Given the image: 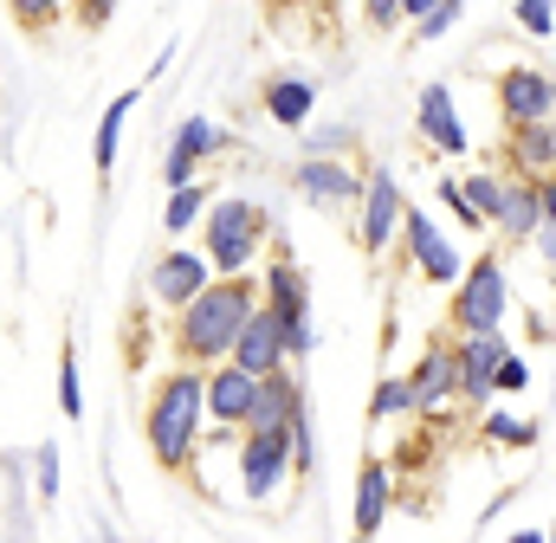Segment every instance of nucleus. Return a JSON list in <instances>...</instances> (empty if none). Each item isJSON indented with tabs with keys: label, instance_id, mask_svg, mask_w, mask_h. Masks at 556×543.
Returning <instances> with one entry per match:
<instances>
[{
	"label": "nucleus",
	"instance_id": "nucleus-8",
	"mask_svg": "<svg viewBox=\"0 0 556 543\" xmlns=\"http://www.w3.org/2000/svg\"><path fill=\"white\" fill-rule=\"evenodd\" d=\"M498 111H505V124H551L556 78L538 65H505L498 72Z\"/></svg>",
	"mask_w": 556,
	"mask_h": 543
},
{
	"label": "nucleus",
	"instance_id": "nucleus-26",
	"mask_svg": "<svg viewBox=\"0 0 556 543\" xmlns=\"http://www.w3.org/2000/svg\"><path fill=\"white\" fill-rule=\"evenodd\" d=\"M7 7H13V26H20V33H52L72 0H7Z\"/></svg>",
	"mask_w": 556,
	"mask_h": 543
},
{
	"label": "nucleus",
	"instance_id": "nucleus-21",
	"mask_svg": "<svg viewBox=\"0 0 556 543\" xmlns=\"http://www.w3.org/2000/svg\"><path fill=\"white\" fill-rule=\"evenodd\" d=\"M382 525H389V466L363 459V479H356V538H376Z\"/></svg>",
	"mask_w": 556,
	"mask_h": 543
},
{
	"label": "nucleus",
	"instance_id": "nucleus-28",
	"mask_svg": "<svg viewBox=\"0 0 556 543\" xmlns=\"http://www.w3.org/2000/svg\"><path fill=\"white\" fill-rule=\"evenodd\" d=\"M485 440H492V446H531V440H538V427H531V420H518V414H485Z\"/></svg>",
	"mask_w": 556,
	"mask_h": 543
},
{
	"label": "nucleus",
	"instance_id": "nucleus-19",
	"mask_svg": "<svg viewBox=\"0 0 556 543\" xmlns=\"http://www.w3.org/2000/svg\"><path fill=\"white\" fill-rule=\"evenodd\" d=\"M415 124L440 155H466V130H459V111H453V91H446V85H427V91H420Z\"/></svg>",
	"mask_w": 556,
	"mask_h": 543
},
{
	"label": "nucleus",
	"instance_id": "nucleus-14",
	"mask_svg": "<svg viewBox=\"0 0 556 543\" xmlns=\"http://www.w3.org/2000/svg\"><path fill=\"white\" fill-rule=\"evenodd\" d=\"M253 389H260V376H247V369H207V427H220V433H240L247 427V407H253Z\"/></svg>",
	"mask_w": 556,
	"mask_h": 543
},
{
	"label": "nucleus",
	"instance_id": "nucleus-12",
	"mask_svg": "<svg viewBox=\"0 0 556 543\" xmlns=\"http://www.w3.org/2000/svg\"><path fill=\"white\" fill-rule=\"evenodd\" d=\"M214 278V266H207V253H188V247H168L155 266H149V291H155V304L162 311H181L201 285Z\"/></svg>",
	"mask_w": 556,
	"mask_h": 543
},
{
	"label": "nucleus",
	"instance_id": "nucleus-44",
	"mask_svg": "<svg viewBox=\"0 0 556 543\" xmlns=\"http://www.w3.org/2000/svg\"><path fill=\"white\" fill-rule=\"evenodd\" d=\"M551 543H556V525H551Z\"/></svg>",
	"mask_w": 556,
	"mask_h": 543
},
{
	"label": "nucleus",
	"instance_id": "nucleus-22",
	"mask_svg": "<svg viewBox=\"0 0 556 543\" xmlns=\"http://www.w3.org/2000/svg\"><path fill=\"white\" fill-rule=\"evenodd\" d=\"M260 104H266V117H273V124H285V130H298V124H311L317 85H311V78H273V85L260 91Z\"/></svg>",
	"mask_w": 556,
	"mask_h": 543
},
{
	"label": "nucleus",
	"instance_id": "nucleus-29",
	"mask_svg": "<svg viewBox=\"0 0 556 543\" xmlns=\"http://www.w3.org/2000/svg\"><path fill=\"white\" fill-rule=\"evenodd\" d=\"M59 407H65L72 420L85 414V376H78V356H72V350L59 356Z\"/></svg>",
	"mask_w": 556,
	"mask_h": 543
},
{
	"label": "nucleus",
	"instance_id": "nucleus-31",
	"mask_svg": "<svg viewBox=\"0 0 556 543\" xmlns=\"http://www.w3.org/2000/svg\"><path fill=\"white\" fill-rule=\"evenodd\" d=\"M440 207H446V214H453V220H459V227H472V233H479V227H485V220H479V214H472V201H466V188H459V181H453V175H440Z\"/></svg>",
	"mask_w": 556,
	"mask_h": 543
},
{
	"label": "nucleus",
	"instance_id": "nucleus-34",
	"mask_svg": "<svg viewBox=\"0 0 556 543\" xmlns=\"http://www.w3.org/2000/svg\"><path fill=\"white\" fill-rule=\"evenodd\" d=\"M459 13H466V0H440L427 20H415V39H440L446 26H459Z\"/></svg>",
	"mask_w": 556,
	"mask_h": 543
},
{
	"label": "nucleus",
	"instance_id": "nucleus-27",
	"mask_svg": "<svg viewBox=\"0 0 556 543\" xmlns=\"http://www.w3.org/2000/svg\"><path fill=\"white\" fill-rule=\"evenodd\" d=\"M459 188H466V201H472V214H479V220L492 227V214H498V194H505V181H498L492 168H479V175H466Z\"/></svg>",
	"mask_w": 556,
	"mask_h": 543
},
{
	"label": "nucleus",
	"instance_id": "nucleus-7",
	"mask_svg": "<svg viewBox=\"0 0 556 543\" xmlns=\"http://www.w3.org/2000/svg\"><path fill=\"white\" fill-rule=\"evenodd\" d=\"M227 363L247 369V376H273V369H285V363H291V356H285V311H273V304L260 298V304L247 311V324H240Z\"/></svg>",
	"mask_w": 556,
	"mask_h": 543
},
{
	"label": "nucleus",
	"instance_id": "nucleus-36",
	"mask_svg": "<svg viewBox=\"0 0 556 543\" xmlns=\"http://www.w3.org/2000/svg\"><path fill=\"white\" fill-rule=\"evenodd\" d=\"M363 20H369L376 33H395V20H402V0H363Z\"/></svg>",
	"mask_w": 556,
	"mask_h": 543
},
{
	"label": "nucleus",
	"instance_id": "nucleus-15",
	"mask_svg": "<svg viewBox=\"0 0 556 543\" xmlns=\"http://www.w3.org/2000/svg\"><path fill=\"white\" fill-rule=\"evenodd\" d=\"M492 220H498V240H505V247H525V240L544 227V188L525 181V175H511L505 194H498V214H492Z\"/></svg>",
	"mask_w": 556,
	"mask_h": 543
},
{
	"label": "nucleus",
	"instance_id": "nucleus-30",
	"mask_svg": "<svg viewBox=\"0 0 556 543\" xmlns=\"http://www.w3.org/2000/svg\"><path fill=\"white\" fill-rule=\"evenodd\" d=\"M317 466V440H311V407L291 414V472H311Z\"/></svg>",
	"mask_w": 556,
	"mask_h": 543
},
{
	"label": "nucleus",
	"instance_id": "nucleus-37",
	"mask_svg": "<svg viewBox=\"0 0 556 543\" xmlns=\"http://www.w3.org/2000/svg\"><path fill=\"white\" fill-rule=\"evenodd\" d=\"M525 382H531V369L518 356H498V389H525Z\"/></svg>",
	"mask_w": 556,
	"mask_h": 543
},
{
	"label": "nucleus",
	"instance_id": "nucleus-23",
	"mask_svg": "<svg viewBox=\"0 0 556 543\" xmlns=\"http://www.w3.org/2000/svg\"><path fill=\"white\" fill-rule=\"evenodd\" d=\"M130 111H137V91L111 98V111H104V124H98V142H91V168H98V175H111V168H117V142H124Z\"/></svg>",
	"mask_w": 556,
	"mask_h": 543
},
{
	"label": "nucleus",
	"instance_id": "nucleus-9",
	"mask_svg": "<svg viewBox=\"0 0 556 543\" xmlns=\"http://www.w3.org/2000/svg\"><path fill=\"white\" fill-rule=\"evenodd\" d=\"M291 194H304L311 207H356L363 201V175L350 162H330V155H304L291 168Z\"/></svg>",
	"mask_w": 556,
	"mask_h": 543
},
{
	"label": "nucleus",
	"instance_id": "nucleus-43",
	"mask_svg": "<svg viewBox=\"0 0 556 543\" xmlns=\"http://www.w3.org/2000/svg\"><path fill=\"white\" fill-rule=\"evenodd\" d=\"M356 543H376V538H356Z\"/></svg>",
	"mask_w": 556,
	"mask_h": 543
},
{
	"label": "nucleus",
	"instance_id": "nucleus-16",
	"mask_svg": "<svg viewBox=\"0 0 556 543\" xmlns=\"http://www.w3.org/2000/svg\"><path fill=\"white\" fill-rule=\"evenodd\" d=\"M278 260L266 266V278H260V291H266V304L273 311H285V317H311V285H304V266H298V253L285 247V240H273Z\"/></svg>",
	"mask_w": 556,
	"mask_h": 543
},
{
	"label": "nucleus",
	"instance_id": "nucleus-39",
	"mask_svg": "<svg viewBox=\"0 0 556 543\" xmlns=\"http://www.w3.org/2000/svg\"><path fill=\"white\" fill-rule=\"evenodd\" d=\"M531 240H538V253H544V260H551V266H556V227H551V220H544V227H538Z\"/></svg>",
	"mask_w": 556,
	"mask_h": 543
},
{
	"label": "nucleus",
	"instance_id": "nucleus-6",
	"mask_svg": "<svg viewBox=\"0 0 556 543\" xmlns=\"http://www.w3.org/2000/svg\"><path fill=\"white\" fill-rule=\"evenodd\" d=\"M402 214H408V201H402V188H395V168H369V175H363V201H356V247L376 260V253L395 240Z\"/></svg>",
	"mask_w": 556,
	"mask_h": 543
},
{
	"label": "nucleus",
	"instance_id": "nucleus-1",
	"mask_svg": "<svg viewBox=\"0 0 556 543\" xmlns=\"http://www.w3.org/2000/svg\"><path fill=\"white\" fill-rule=\"evenodd\" d=\"M253 304H260L253 272H240V278H207V285L175 311V356L194 363V369L227 363V350H233V337H240V324H247Z\"/></svg>",
	"mask_w": 556,
	"mask_h": 543
},
{
	"label": "nucleus",
	"instance_id": "nucleus-17",
	"mask_svg": "<svg viewBox=\"0 0 556 543\" xmlns=\"http://www.w3.org/2000/svg\"><path fill=\"white\" fill-rule=\"evenodd\" d=\"M304 407V389H298V376L291 369H273V376H260V389H253V407H247V427H291V414ZM240 427V433H247Z\"/></svg>",
	"mask_w": 556,
	"mask_h": 543
},
{
	"label": "nucleus",
	"instance_id": "nucleus-33",
	"mask_svg": "<svg viewBox=\"0 0 556 543\" xmlns=\"http://www.w3.org/2000/svg\"><path fill=\"white\" fill-rule=\"evenodd\" d=\"M72 20H78V33H104L117 20V0H72Z\"/></svg>",
	"mask_w": 556,
	"mask_h": 543
},
{
	"label": "nucleus",
	"instance_id": "nucleus-20",
	"mask_svg": "<svg viewBox=\"0 0 556 543\" xmlns=\"http://www.w3.org/2000/svg\"><path fill=\"white\" fill-rule=\"evenodd\" d=\"M453 382H459V369H453V343H446V350H427L415 369H408L415 414H433V407H446V402H453Z\"/></svg>",
	"mask_w": 556,
	"mask_h": 543
},
{
	"label": "nucleus",
	"instance_id": "nucleus-5",
	"mask_svg": "<svg viewBox=\"0 0 556 543\" xmlns=\"http://www.w3.org/2000/svg\"><path fill=\"white\" fill-rule=\"evenodd\" d=\"M291 479V427H247L240 433V498L266 505Z\"/></svg>",
	"mask_w": 556,
	"mask_h": 543
},
{
	"label": "nucleus",
	"instance_id": "nucleus-11",
	"mask_svg": "<svg viewBox=\"0 0 556 543\" xmlns=\"http://www.w3.org/2000/svg\"><path fill=\"white\" fill-rule=\"evenodd\" d=\"M220 149H233V136L220 130L214 117H188V124L175 130V142H168L162 181H168V188H188V181H194V168H201L207 155H220Z\"/></svg>",
	"mask_w": 556,
	"mask_h": 543
},
{
	"label": "nucleus",
	"instance_id": "nucleus-38",
	"mask_svg": "<svg viewBox=\"0 0 556 543\" xmlns=\"http://www.w3.org/2000/svg\"><path fill=\"white\" fill-rule=\"evenodd\" d=\"M350 130H311V155H330V149H350Z\"/></svg>",
	"mask_w": 556,
	"mask_h": 543
},
{
	"label": "nucleus",
	"instance_id": "nucleus-40",
	"mask_svg": "<svg viewBox=\"0 0 556 543\" xmlns=\"http://www.w3.org/2000/svg\"><path fill=\"white\" fill-rule=\"evenodd\" d=\"M538 188H544V220H551V227H556V168H551V175H544V181H538Z\"/></svg>",
	"mask_w": 556,
	"mask_h": 543
},
{
	"label": "nucleus",
	"instance_id": "nucleus-35",
	"mask_svg": "<svg viewBox=\"0 0 556 543\" xmlns=\"http://www.w3.org/2000/svg\"><path fill=\"white\" fill-rule=\"evenodd\" d=\"M33 466H39V498H59V446L52 440L33 453Z\"/></svg>",
	"mask_w": 556,
	"mask_h": 543
},
{
	"label": "nucleus",
	"instance_id": "nucleus-18",
	"mask_svg": "<svg viewBox=\"0 0 556 543\" xmlns=\"http://www.w3.org/2000/svg\"><path fill=\"white\" fill-rule=\"evenodd\" d=\"M505 162L525 175V181H544L556 168V130L551 124H511L505 136Z\"/></svg>",
	"mask_w": 556,
	"mask_h": 543
},
{
	"label": "nucleus",
	"instance_id": "nucleus-42",
	"mask_svg": "<svg viewBox=\"0 0 556 543\" xmlns=\"http://www.w3.org/2000/svg\"><path fill=\"white\" fill-rule=\"evenodd\" d=\"M511 543H544V531H518Z\"/></svg>",
	"mask_w": 556,
	"mask_h": 543
},
{
	"label": "nucleus",
	"instance_id": "nucleus-4",
	"mask_svg": "<svg viewBox=\"0 0 556 543\" xmlns=\"http://www.w3.org/2000/svg\"><path fill=\"white\" fill-rule=\"evenodd\" d=\"M505 298H511V285H505L498 253L472 260V266L459 272V285H453V330H459V337H498Z\"/></svg>",
	"mask_w": 556,
	"mask_h": 543
},
{
	"label": "nucleus",
	"instance_id": "nucleus-10",
	"mask_svg": "<svg viewBox=\"0 0 556 543\" xmlns=\"http://www.w3.org/2000/svg\"><path fill=\"white\" fill-rule=\"evenodd\" d=\"M402 240H408V260H415V272L427 278V285H459V272H466V260H459V247L427 220V214H402Z\"/></svg>",
	"mask_w": 556,
	"mask_h": 543
},
{
	"label": "nucleus",
	"instance_id": "nucleus-2",
	"mask_svg": "<svg viewBox=\"0 0 556 543\" xmlns=\"http://www.w3.org/2000/svg\"><path fill=\"white\" fill-rule=\"evenodd\" d=\"M201 427H207V369L181 363V369H168L155 382L149 420H142V440H149L155 466L162 472H181L194 459V446H201Z\"/></svg>",
	"mask_w": 556,
	"mask_h": 543
},
{
	"label": "nucleus",
	"instance_id": "nucleus-41",
	"mask_svg": "<svg viewBox=\"0 0 556 543\" xmlns=\"http://www.w3.org/2000/svg\"><path fill=\"white\" fill-rule=\"evenodd\" d=\"M433 7H440V0H402V20H427Z\"/></svg>",
	"mask_w": 556,
	"mask_h": 543
},
{
	"label": "nucleus",
	"instance_id": "nucleus-24",
	"mask_svg": "<svg viewBox=\"0 0 556 543\" xmlns=\"http://www.w3.org/2000/svg\"><path fill=\"white\" fill-rule=\"evenodd\" d=\"M201 214H207V188H201V181H188V188H168V207H162V227H168L175 240H181V233H188V227H194Z\"/></svg>",
	"mask_w": 556,
	"mask_h": 543
},
{
	"label": "nucleus",
	"instance_id": "nucleus-3",
	"mask_svg": "<svg viewBox=\"0 0 556 543\" xmlns=\"http://www.w3.org/2000/svg\"><path fill=\"white\" fill-rule=\"evenodd\" d=\"M201 220H207V266H214V278H240V272L260 266V247L273 240V214H266V207L227 194V201H220L214 214H201Z\"/></svg>",
	"mask_w": 556,
	"mask_h": 543
},
{
	"label": "nucleus",
	"instance_id": "nucleus-32",
	"mask_svg": "<svg viewBox=\"0 0 556 543\" xmlns=\"http://www.w3.org/2000/svg\"><path fill=\"white\" fill-rule=\"evenodd\" d=\"M518 26L538 33V39H551L556 33V0H518Z\"/></svg>",
	"mask_w": 556,
	"mask_h": 543
},
{
	"label": "nucleus",
	"instance_id": "nucleus-13",
	"mask_svg": "<svg viewBox=\"0 0 556 543\" xmlns=\"http://www.w3.org/2000/svg\"><path fill=\"white\" fill-rule=\"evenodd\" d=\"M498 356H505V343L498 337H459L453 343V369H459V382H453V395L459 402H485L492 389H498Z\"/></svg>",
	"mask_w": 556,
	"mask_h": 543
},
{
	"label": "nucleus",
	"instance_id": "nucleus-25",
	"mask_svg": "<svg viewBox=\"0 0 556 543\" xmlns=\"http://www.w3.org/2000/svg\"><path fill=\"white\" fill-rule=\"evenodd\" d=\"M395 414H415V389H408V376H382L376 395H369V420H395Z\"/></svg>",
	"mask_w": 556,
	"mask_h": 543
}]
</instances>
